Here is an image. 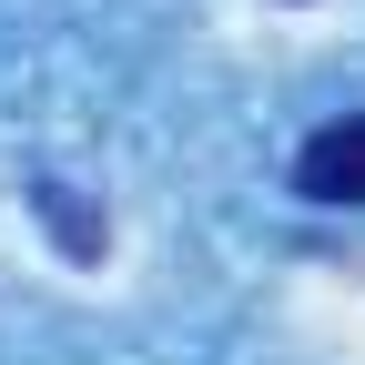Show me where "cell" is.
<instances>
[{
  "label": "cell",
  "instance_id": "cell-1",
  "mask_svg": "<svg viewBox=\"0 0 365 365\" xmlns=\"http://www.w3.org/2000/svg\"><path fill=\"white\" fill-rule=\"evenodd\" d=\"M294 193H304V203H365V112L325 122V132L294 153Z\"/></svg>",
  "mask_w": 365,
  "mask_h": 365
}]
</instances>
